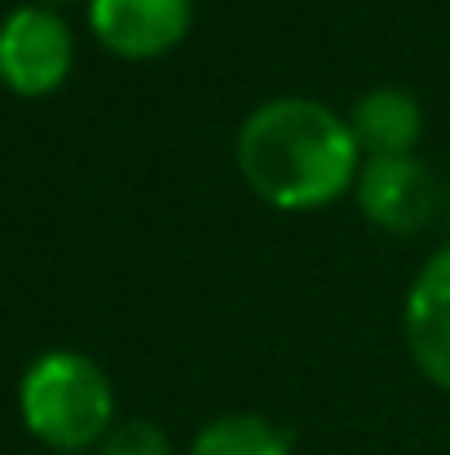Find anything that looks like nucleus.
<instances>
[{
    "instance_id": "obj_1",
    "label": "nucleus",
    "mask_w": 450,
    "mask_h": 455,
    "mask_svg": "<svg viewBox=\"0 0 450 455\" xmlns=\"http://www.w3.org/2000/svg\"><path fill=\"white\" fill-rule=\"evenodd\" d=\"M234 164L257 199L279 212L327 208L353 190L362 151L349 120L313 98L261 102L234 138Z\"/></svg>"
},
{
    "instance_id": "obj_2",
    "label": "nucleus",
    "mask_w": 450,
    "mask_h": 455,
    "mask_svg": "<svg viewBox=\"0 0 450 455\" xmlns=\"http://www.w3.org/2000/svg\"><path fill=\"white\" fill-rule=\"evenodd\" d=\"M18 411L31 438L58 455H84L115 429L111 380L89 354L75 349H49L27 367L18 385Z\"/></svg>"
},
{
    "instance_id": "obj_3",
    "label": "nucleus",
    "mask_w": 450,
    "mask_h": 455,
    "mask_svg": "<svg viewBox=\"0 0 450 455\" xmlns=\"http://www.w3.org/2000/svg\"><path fill=\"white\" fill-rule=\"evenodd\" d=\"M71 58H75V40L62 13L27 4L0 22V80L13 93L22 98L53 93L67 80Z\"/></svg>"
},
{
    "instance_id": "obj_4",
    "label": "nucleus",
    "mask_w": 450,
    "mask_h": 455,
    "mask_svg": "<svg viewBox=\"0 0 450 455\" xmlns=\"http://www.w3.org/2000/svg\"><path fill=\"white\" fill-rule=\"evenodd\" d=\"M353 195L367 221L393 235H411L438 208V177L415 155H371L358 168Z\"/></svg>"
},
{
    "instance_id": "obj_5",
    "label": "nucleus",
    "mask_w": 450,
    "mask_h": 455,
    "mask_svg": "<svg viewBox=\"0 0 450 455\" xmlns=\"http://www.w3.org/2000/svg\"><path fill=\"white\" fill-rule=\"evenodd\" d=\"M194 22V0H89V27L115 58H163Z\"/></svg>"
},
{
    "instance_id": "obj_6",
    "label": "nucleus",
    "mask_w": 450,
    "mask_h": 455,
    "mask_svg": "<svg viewBox=\"0 0 450 455\" xmlns=\"http://www.w3.org/2000/svg\"><path fill=\"white\" fill-rule=\"evenodd\" d=\"M402 331H407V349L411 363L450 394V243L438 248L411 292H407V309H402Z\"/></svg>"
},
{
    "instance_id": "obj_7",
    "label": "nucleus",
    "mask_w": 450,
    "mask_h": 455,
    "mask_svg": "<svg viewBox=\"0 0 450 455\" xmlns=\"http://www.w3.org/2000/svg\"><path fill=\"white\" fill-rule=\"evenodd\" d=\"M349 133L362 159L371 155H411L424 133V111L407 89H371L349 107Z\"/></svg>"
},
{
    "instance_id": "obj_8",
    "label": "nucleus",
    "mask_w": 450,
    "mask_h": 455,
    "mask_svg": "<svg viewBox=\"0 0 450 455\" xmlns=\"http://www.w3.org/2000/svg\"><path fill=\"white\" fill-rule=\"evenodd\" d=\"M186 455H292V438L265 416L230 411L208 420Z\"/></svg>"
},
{
    "instance_id": "obj_9",
    "label": "nucleus",
    "mask_w": 450,
    "mask_h": 455,
    "mask_svg": "<svg viewBox=\"0 0 450 455\" xmlns=\"http://www.w3.org/2000/svg\"><path fill=\"white\" fill-rule=\"evenodd\" d=\"M102 455H172V438L154 420H124L102 438Z\"/></svg>"
}]
</instances>
